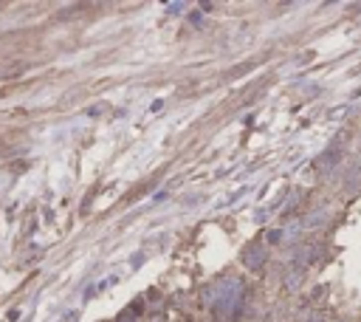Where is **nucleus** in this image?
Here are the masks:
<instances>
[{
	"label": "nucleus",
	"instance_id": "obj_3",
	"mask_svg": "<svg viewBox=\"0 0 361 322\" xmlns=\"http://www.w3.org/2000/svg\"><path fill=\"white\" fill-rule=\"evenodd\" d=\"M280 237H282V232H277V229H274V232H268V240H271V243H277Z\"/></svg>",
	"mask_w": 361,
	"mask_h": 322
},
{
	"label": "nucleus",
	"instance_id": "obj_1",
	"mask_svg": "<svg viewBox=\"0 0 361 322\" xmlns=\"http://www.w3.org/2000/svg\"><path fill=\"white\" fill-rule=\"evenodd\" d=\"M263 260H265V252H263V246L260 243H251L246 252H243V263H246L248 269H260Z\"/></svg>",
	"mask_w": 361,
	"mask_h": 322
},
{
	"label": "nucleus",
	"instance_id": "obj_2",
	"mask_svg": "<svg viewBox=\"0 0 361 322\" xmlns=\"http://www.w3.org/2000/svg\"><path fill=\"white\" fill-rule=\"evenodd\" d=\"M305 277V271H291L288 277H285V283H288V288H299V280Z\"/></svg>",
	"mask_w": 361,
	"mask_h": 322
}]
</instances>
